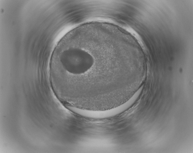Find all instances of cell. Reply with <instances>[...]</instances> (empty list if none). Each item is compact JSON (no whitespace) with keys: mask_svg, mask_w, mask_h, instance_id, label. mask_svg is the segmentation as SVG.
I'll return each mask as SVG.
<instances>
[{"mask_svg":"<svg viewBox=\"0 0 193 153\" xmlns=\"http://www.w3.org/2000/svg\"><path fill=\"white\" fill-rule=\"evenodd\" d=\"M112 37L105 27L85 24L60 41L51 59L49 77L62 101L75 108L98 110L120 100L126 85L123 74L115 64Z\"/></svg>","mask_w":193,"mask_h":153,"instance_id":"1","label":"cell"}]
</instances>
